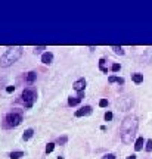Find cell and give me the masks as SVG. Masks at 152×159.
Masks as SVG:
<instances>
[{
    "label": "cell",
    "mask_w": 152,
    "mask_h": 159,
    "mask_svg": "<svg viewBox=\"0 0 152 159\" xmlns=\"http://www.w3.org/2000/svg\"><path fill=\"white\" fill-rule=\"evenodd\" d=\"M137 125H139V121H137L136 115H127L126 118L123 119L121 128H120L123 143L130 144L133 141V139L136 136V131H137Z\"/></svg>",
    "instance_id": "6da1fadb"
},
{
    "label": "cell",
    "mask_w": 152,
    "mask_h": 159,
    "mask_svg": "<svg viewBox=\"0 0 152 159\" xmlns=\"http://www.w3.org/2000/svg\"><path fill=\"white\" fill-rule=\"evenodd\" d=\"M92 106H84V108H81V109H78L76 112V117L77 118H80V117H87V115H90L92 114Z\"/></svg>",
    "instance_id": "52a82bcc"
},
{
    "label": "cell",
    "mask_w": 152,
    "mask_h": 159,
    "mask_svg": "<svg viewBox=\"0 0 152 159\" xmlns=\"http://www.w3.org/2000/svg\"><path fill=\"white\" fill-rule=\"evenodd\" d=\"M53 149H55V143H49V144H46V153L53 152Z\"/></svg>",
    "instance_id": "d6986e66"
},
{
    "label": "cell",
    "mask_w": 152,
    "mask_h": 159,
    "mask_svg": "<svg viewBox=\"0 0 152 159\" xmlns=\"http://www.w3.org/2000/svg\"><path fill=\"white\" fill-rule=\"evenodd\" d=\"M99 69H101L104 74H108V66H106V59H105V58H101V59H99Z\"/></svg>",
    "instance_id": "8fae6325"
},
{
    "label": "cell",
    "mask_w": 152,
    "mask_h": 159,
    "mask_svg": "<svg viewBox=\"0 0 152 159\" xmlns=\"http://www.w3.org/2000/svg\"><path fill=\"white\" fill-rule=\"evenodd\" d=\"M34 136V130L33 128H28V130H25V133H24V136H22V139L27 141V140H30L31 137Z\"/></svg>",
    "instance_id": "4fadbf2b"
},
{
    "label": "cell",
    "mask_w": 152,
    "mask_h": 159,
    "mask_svg": "<svg viewBox=\"0 0 152 159\" xmlns=\"http://www.w3.org/2000/svg\"><path fill=\"white\" fill-rule=\"evenodd\" d=\"M145 144H146V140H145L143 137H139V139L136 140V143H134V150H136V152H139V150H142Z\"/></svg>",
    "instance_id": "9c48e42d"
},
{
    "label": "cell",
    "mask_w": 152,
    "mask_h": 159,
    "mask_svg": "<svg viewBox=\"0 0 152 159\" xmlns=\"http://www.w3.org/2000/svg\"><path fill=\"white\" fill-rule=\"evenodd\" d=\"M52 62H53V53H52V52H44V53L41 55V63L50 65Z\"/></svg>",
    "instance_id": "8992f818"
},
{
    "label": "cell",
    "mask_w": 152,
    "mask_h": 159,
    "mask_svg": "<svg viewBox=\"0 0 152 159\" xmlns=\"http://www.w3.org/2000/svg\"><path fill=\"white\" fill-rule=\"evenodd\" d=\"M108 105H109L108 99H101V100H99V106H101V108H108Z\"/></svg>",
    "instance_id": "ac0fdd59"
},
{
    "label": "cell",
    "mask_w": 152,
    "mask_h": 159,
    "mask_svg": "<svg viewBox=\"0 0 152 159\" xmlns=\"http://www.w3.org/2000/svg\"><path fill=\"white\" fill-rule=\"evenodd\" d=\"M81 100H83V99H80V97H70V99H68V105H70V106H77Z\"/></svg>",
    "instance_id": "2e32d148"
},
{
    "label": "cell",
    "mask_w": 152,
    "mask_h": 159,
    "mask_svg": "<svg viewBox=\"0 0 152 159\" xmlns=\"http://www.w3.org/2000/svg\"><path fill=\"white\" fill-rule=\"evenodd\" d=\"M111 49L114 50L115 55H121V56L124 55V49H123V47H120V46H112Z\"/></svg>",
    "instance_id": "e0dca14e"
},
{
    "label": "cell",
    "mask_w": 152,
    "mask_h": 159,
    "mask_svg": "<svg viewBox=\"0 0 152 159\" xmlns=\"http://www.w3.org/2000/svg\"><path fill=\"white\" fill-rule=\"evenodd\" d=\"M36 78H37V72H34V71H30V72H28V74H27V82H30V84H31V82H34V81H36Z\"/></svg>",
    "instance_id": "7c38bea8"
},
{
    "label": "cell",
    "mask_w": 152,
    "mask_h": 159,
    "mask_svg": "<svg viewBox=\"0 0 152 159\" xmlns=\"http://www.w3.org/2000/svg\"><path fill=\"white\" fill-rule=\"evenodd\" d=\"M131 105H133V100L130 97H123L117 102V106H118L120 111H129Z\"/></svg>",
    "instance_id": "5b68a950"
},
{
    "label": "cell",
    "mask_w": 152,
    "mask_h": 159,
    "mask_svg": "<svg viewBox=\"0 0 152 159\" xmlns=\"http://www.w3.org/2000/svg\"><path fill=\"white\" fill-rule=\"evenodd\" d=\"M84 88H86V80L78 78L76 82H74V90L80 93V91H84Z\"/></svg>",
    "instance_id": "ba28073f"
},
{
    "label": "cell",
    "mask_w": 152,
    "mask_h": 159,
    "mask_svg": "<svg viewBox=\"0 0 152 159\" xmlns=\"http://www.w3.org/2000/svg\"><path fill=\"white\" fill-rule=\"evenodd\" d=\"M112 117H114V115H112V112H105V115H104V118H105L106 122H109V121L112 119Z\"/></svg>",
    "instance_id": "cb8c5ba5"
},
{
    "label": "cell",
    "mask_w": 152,
    "mask_h": 159,
    "mask_svg": "<svg viewBox=\"0 0 152 159\" xmlns=\"http://www.w3.org/2000/svg\"><path fill=\"white\" fill-rule=\"evenodd\" d=\"M44 49H46L44 46H38V47H34V50H33V52H34V55H38V53H41Z\"/></svg>",
    "instance_id": "603a6c76"
},
{
    "label": "cell",
    "mask_w": 152,
    "mask_h": 159,
    "mask_svg": "<svg viewBox=\"0 0 152 159\" xmlns=\"http://www.w3.org/2000/svg\"><path fill=\"white\" fill-rule=\"evenodd\" d=\"M21 55H22V47L21 46H16V47H9L6 52H4V55L0 58V66H9V65H12L13 62H16L19 58H21Z\"/></svg>",
    "instance_id": "7a4b0ae2"
},
{
    "label": "cell",
    "mask_w": 152,
    "mask_h": 159,
    "mask_svg": "<svg viewBox=\"0 0 152 159\" xmlns=\"http://www.w3.org/2000/svg\"><path fill=\"white\" fill-rule=\"evenodd\" d=\"M131 80H133L134 84H140V82H143V74L134 72V74H131Z\"/></svg>",
    "instance_id": "30bf717a"
},
{
    "label": "cell",
    "mask_w": 152,
    "mask_h": 159,
    "mask_svg": "<svg viewBox=\"0 0 152 159\" xmlns=\"http://www.w3.org/2000/svg\"><path fill=\"white\" fill-rule=\"evenodd\" d=\"M67 141H68V137H67V136H62V137L58 139V143H59V144H65Z\"/></svg>",
    "instance_id": "7402d4cb"
},
{
    "label": "cell",
    "mask_w": 152,
    "mask_h": 159,
    "mask_svg": "<svg viewBox=\"0 0 152 159\" xmlns=\"http://www.w3.org/2000/svg\"><path fill=\"white\" fill-rule=\"evenodd\" d=\"M58 159H64V158H62V156H58Z\"/></svg>",
    "instance_id": "83f0119b"
},
{
    "label": "cell",
    "mask_w": 152,
    "mask_h": 159,
    "mask_svg": "<svg viewBox=\"0 0 152 159\" xmlns=\"http://www.w3.org/2000/svg\"><path fill=\"white\" fill-rule=\"evenodd\" d=\"M120 69H121V65H120V63H112V65H111V71H112V72H118Z\"/></svg>",
    "instance_id": "ffe728a7"
},
{
    "label": "cell",
    "mask_w": 152,
    "mask_h": 159,
    "mask_svg": "<svg viewBox=\"0 0 152 159\" xmlns=\"http://www.w3.org/2000/svg\"><path fill=\"white\" fill-rule=\"evenodd\" d=\"M22 102L25 103V108L27 109H30L33 105H34V102H36V99H37V90L36 88H33V87H28V88H25L24 91H22Z\"/></svg>",
    "instance_id": "3957f363"
},
{
    "label": "cell",
    "mask_w": 152,
    "mask_h": 159,
    "mask_svg": "<svg viewBox=\"0 0 152 159\" xmlns=\"http://www.w3.org/2000/svg\"><path fill=\"white\" fill-rule=\"evenodd\" d=\"M145 150H146V152H152V140H146V144H145Z\"/></svg>",
    "instance_id": "44dd1931"
},
{
    "label": "cell",
    "mask_w": 152,
    "mask_h": 159,
    "mask_svg": "<svg viewBox=\"0 0 152 159\" xmlns=\"http://www.w3.org/2000/svg\"><path fill=\"white\" fill-rule=\"evenodd\" d=\"M13 90H15V87H13V85H9V87L6 88V91H7V93H12Z\"/></svg>",
    "instance_id": "484cf974"
},
{
    "label": "cell",
    "mask_w": 152,
    "mask_h": 159,
    "mask_svg": "<svg viewBox=\"0 0 152 159\" xmlns=\"http://www.w3.org/2000/svg\"><path fill=\"white\" fill-rule=\"evenodd\" d=\"M24 156V152H21V150H18V152H10L9 153V158L10 159H21Z\"/></svg>",
    "instance_id": "9a60e30c"
},
{
    "label": "cell",
    "mask_w": 152,
    "mask_h": 159,
    "mask_svg": "<svg viewBox=\"0 0 152 159\" xmlns=\"http://www.w3.org/2000/svg\"><path fill=\"white\" fill-rule=\"evenodd\" d=\"M6 127L9 128H13V127H18L21 122H22V111H12L6 115Z\"/></svg>",
    "instance_id": "277c9868"
},
{
    "label": "cell",
    "mask_w": 152,
    "mask_h": 159,
    "mask_svg": "<svg viewBox=\"0 0 152 159\" xmlns=\"http://www.w3.org/2000/svg\"><path fill=\"white\" fill-rule=\"evenodd\" d=\"M127 159H136V155H130V156H129Z\"/></svg>",
    "instance_id": "4316f807"
},
{
    "label": "cell",
    "mask_w": 152,
    "mask_h": 159,
    "mask_svg": "<svg viewBox=\"0 0 152 159\" xmlns=\"http://www.w3.org/2000/svg\"><path fill=\"white\" fill-rule=\"evenodd\" d=\"M102 159H115V155L114 153H106V155H104Z\"/></svg>",
    "instance_id": "d4e9b609"
},
{
    "label": "cell",
    "mask_w": 152,
    "mask_h": 159,
    "mask_svg": "<svg viewBox=\"0 0 152 159\" xmlns=\"http://www.w3.org/2000/svg\"><path fill=\"white\" fill-rule=\"evenodd\" d=\"M108 81H109V82H118V84H121V85L124 84V78H123V77H115V75H111V77L108 78Z\"/></svg>",
    "instance_id": "5bb4252c"
}]
</instances>
